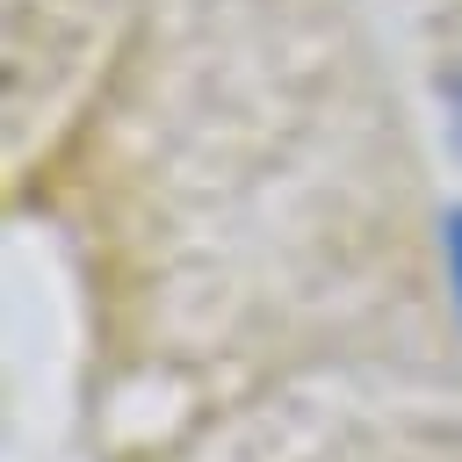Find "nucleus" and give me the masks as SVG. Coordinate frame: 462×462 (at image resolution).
<instances>
[{
	"label": "nucleus",
	"mask_w": 462,
	"mask_h": 462,
	"mask_svg": "<svg viewBox=\"0 0 462 462\" xmlns=\"http://www.w3.org/2000/svg\"><path fill=\"white\" fill-rule=\"evenodd\" d=\"M448 130H455V144H462V65H455V79H448Z\"/></svg>",
	"instance_id": "obj_1"
}]
</instances>
